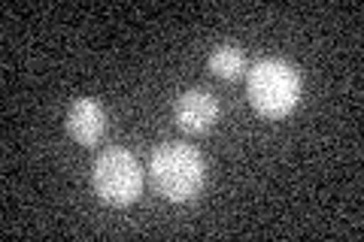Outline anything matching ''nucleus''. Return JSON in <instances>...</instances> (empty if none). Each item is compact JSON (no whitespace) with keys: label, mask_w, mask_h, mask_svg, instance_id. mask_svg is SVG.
<instances>
[{"label":"nucleus","mask_w":364,"mask_h":242,"mask_svg":"<svg viewBox=\"0 0 364 242\" xmlns=\"http://www.w3.org/2000/svg\"><path fill=\"white\" fill-rule=\"evenodd\" d=\"M207 64H210V73H215L219 79H237L246 70V55H243L240 45L222 43V45H215L213 49Z\"/></svg>","instance_id":"obj_6"},{"label":"nucleus","mask_w":364,"mask_h":242,"mask_svg":"<svg viewBox=\"0 0 364 242\" xmlns=\"http://www.w3.org/2000/svg\"><path fill=\"white\" fill-rule=\"evenodd\" d=\"M246 94L264 119H282L301 100V73L279 57H264L249 70Z\"/></svg>","instance_id":"obj_2"},{"label":"nucleus","mask_w":364,"mask_h":242,"mask_svg":"<svg viewBox=\"0 0 364 242\" xmlns=\"http://www.w3.org/2000/svg\"><path fill=\"white\" fill-rule=\"evenodd\" d=\"M173 119L186 133H207L219 119V103L203 88L182 91L173 106Z\"/></svg>","instance_id":"obj_4"},{"label":"nucleus","mask_w":364,"mask_h":242,"mask_svg":"<svg viewBox=\"0 0 364 242\" xmlns=\"http://www.w3.org/2000/svg\"><path fill=\"white\" fill-rule=\"evenodd\" d=\"M104 128H107V112L97 100L79 97L70 103V109H67V133H70L76 143L95 145L100 136H104Z\"/></svg>","instance_id":"obj_5"},{"label":"nucleus","mask_w":364,"mask_h":242,"mask_svg":"<svg viewBox=\"0 0 364 242\" xmlns=\"http://www.w3.org/2000/svg\"><path fill=\"white\" fill-rule=\"evenodd\" d=\"M91 182H95V191L104 203L128 206L143 191V170L131 152L107 148V152L97 155L95 167H91Z\"/></svg>","instance_id":"obj_3"},{"label":"nucleus","mask_w":364,"mask_h":242,"mask_svg":"<svg viewBox=\"0 0 364 242\" xmlns=\"http://www.w3.org/2000/svg\"><path fill=\"white\" fill-rule=\"evenodd\" d=\"M152 170V182L161 197H167L170 203H188L195 200L203 179H207V160L198 152L195 145L186 143H164L152 152L149 160Z\"/></svg>","instance_id":"obj_1"}]
</instances>
